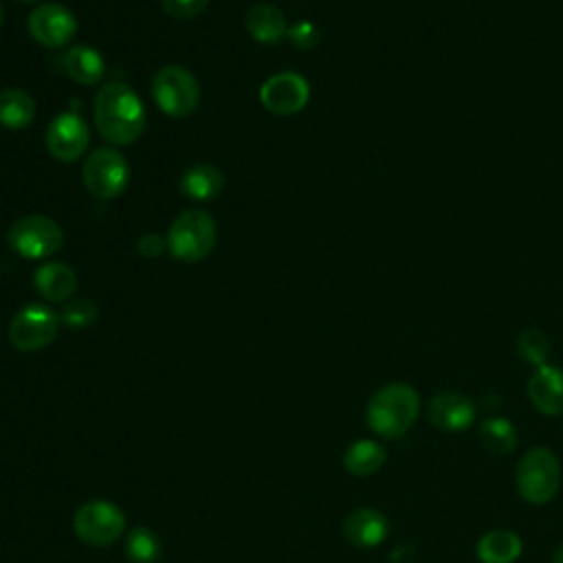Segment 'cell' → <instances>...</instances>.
<instances>
[{"label":"cell","instance_id":"6da1fadb","mask_svg":"<svg viewBox=\"0 0 563 563\" xmlns=\"http://www.w3.org/2000/svg\"><path fill=\"white\" fill-rule=\"evenodd\" d=\"M95 123L112 145H130L145 130V106L123 81H108L95 97Z\"/></svg>","mask_w":563,"mask_h":563},{"label":"cell","instance_id":"7a4b0ae2","mask_svg":"<svg viewBox=\"0 0 563 563\" xmlns=\"http://www.w3.org/2000/svg\"><path fill=\"white\" fill-rule=\"evenodd\" d=\"M420 413V396L409 383H387L372 394L365 407L367 427L383 440L402 438Z\"/></svg>","mask_w":563,"mask_h":563},{"label":"cell","instance_id":"3957f363","mask_svg":"<svg viewBox=\"0 0 563 563\" xmlns=\"http://www.w3.org/2000/svg\"><path fill=\"white\" fill-rule=\"evenodd\" d=\"M515 486L523 501L543 506L552 501L561 488V462L548 446L528 449L515 471Z\"/></svg>","mask_w":563,"mask_h":563},{"label":"cell","instance_id":"277c9868","mask_svg":"<svg viewBox=\"0 0 563 563\" xmlns=\"http://www.w3.org/2000/svg\"><path fill=\"white\" fill-rule=\"evenodd\" d=\"M216 220L205 209H185L167 229V251L178 262H200L216 246Z\"/></svg>","mask_w":563,"mask_h":563},{"label":"cell","instance_id":"5b68a950","mask_svg":"<svg viewBox=\"0 0 563 563\" xmlns=\"http://www.w3.org/2000/svg\"><path fill=\"white\" fill-rule=\"evenodd\" d=\"M152 97L161 112L180 119L198 108L200 86L191 70L178 64H167L152 79Z\"/></svg>","mask_w":563,"mask_h":563},{"label":"cell","instance_id":"8992f818","mask_svg":"<svg viewBox=\"0 0 563 563\" xmlns=\"http://www.w3.org/2000/svg\"><path fill=\"white\" fill-rule=\"evenodd\" d=\"M7 242L18 255L26 260H42L62 249L64 231L53 218L31 213V216L18 218L9 227Z\"/></svg>","mask_w":563,"mask_h":563},{"label":"cell","instance_id":"52a82bcc","mask_svg":"<svg viewBox=\"0 0 563 563\" xmlns=\"http://www.w3.org/2000/svg\"><path fill=\"white\" fill-rule=\"evenodd\" d=\"M81 180L86 189L101 200L123 194L130 180V167L125 156L114 147H97L84 161Z\"/></svg>","mask_w":563,"mask_h":563},{"label":"cell","instance_id":"ba28073f","mask_svg":"<svg viewBox=\"0 0 563 563\" xmlns=\"http://www.w3.org/2000/svg\"><path fill=\"white\" fill-rule=\"evenodd\" d=\"M75 534L95 548H106L114 543L125 530L123 510L106 499H92L77 508L73 517Z\"/></svg>","mask_w":563,"mask_h":563},{"label":"cell","instance_id":"9c48e42d","mask_svg":"<svg viewBox=\"0 0 563 563\" xmlns=\"http://www.w3.org/2000/svg\"><path fill=\"white\" fill-rule=\"evenodd\" d=\"M59 330V314L44 303L22 306L9 323V341L20 352H37L46 347Z\"/></svg>","mask_w":563,"mask_h":563},{"label":"cell","instance_id":"30bf717a","mask_svg":"<svg viewBox=\"0 0 563 563\" xmlns=\"http://www.w3.org/2000/svg\"><path fill=\"white\" fill-rule=\"evenodd\" d=\"M26 26L37 44L46 48H59L75 37L77 18L64 4L44 2L31 9Z\"/></svg>","mask_w":563,"mask_h":563},{"label":"cell","instance_id":"8fae6325","mask_svg":"<svg viewBox=\"0 0 563 563\" xmlns=\"http://www.w3.org/2000/svg\"><path fill=\"white\" fill-rule=\"evenodd\" d=\"M310 99V86L299 73H277L271 75L262 88H260V101L262 106L279 117L297 114L299 110L306 108Z\"/></svg>","mask_w":563,"mask_h":563},{"label":"cell","instance_id":"7c38bea8","mask_svg":"<svg viewBox=\"0 0 563 563\" xmlns=\"http://www.w3.org/2000/svg\"><path fill=\"white\" fill-rule=\"evenodd\" d=\"M46 150L62 163H73L90 145V130L86 121L77 112H62L57 114L44 134Z\"/></svg>","mask_w":563,"mask_h":563},{"label":"cell","instance_id":"4fadbf2b","mask_svg":"<svg viewBox=\"0 0 563 563\" xmlns=\"http://www.w3.org/2000/svg\"><path fill=\"white\" fill-rule=\"evenodd\" d=\"M427 418L435 429L446 433H457L473 427L477 418V407L466 394L440 391L429 400Z\"/></svg>","mask_w":563,"mask_h":563},{"label":"cell","instance_id":"5bb4252c","mask_svg":"<svg viewBox=\"0 0 563 563\" xmlns=\"http://www.w3.org/2000/svg\"><path fill=\"white\" fill-rule=\"evenodd\" d=\"M526 394L532 407L543 416L563 413V367L543 363L534 367L526 383Z\"/></svg>","mask_w":563,"mask_h":563},{"label":"cell","instance_id":"9a60e30c","mask_svg":"<svg viewBox=\"0 0 563 563\" xmlns=\"http://www.w3.org/2000/svg\"><path fill=\"white\" fill-rule=\"evenodd\" d=\"M389 534V519L385 512L372 506L352 510L343 521V537L358 550L378 548Z\"/></svg>","mask_w":563,"mask_h":563},{"label":"cell","instance_id":"2e32d148","mask_svg":"<svg viewBox=\"0 0 563 563\" xmlns=\"http://www.w3.org/2000/svg\"><path fill=\"white\" fill-rule=\"evenodd\" d=\"M249 35L260 44H277L288 35V22L279 7L271 2H257L246 11L244 18Z\"/></svg>","mask_w":563,"mask_h":563},{"label":"cell","instance_id":"e0dca14e","mask_svg":"<svg viewBox=\"0 0 563 563\" xmlns=\"http://www.w3.org/2000/svg\"><path fill=\"white\" fill-rule=\"evenodd\" d=\"M33 286L46 301H68L77 290V275L66 262H46L35 271Z\"/></svg>","mask_w":563,"mask_h":563},{"label":"cell","instance_id":"ac0fdd59","mask_svg":"<svg viewBox=\"0 0 563 563\" xmlns=\"http://www.w3.org/2000/svg\"><path fill=\"white\" fill-rule=\"evenodd\" d=\"M475 554L479 563H515L523 554V541L510 528H493L477 539Z\"/></svg>","mask_w":563,"mask_h":563},{"label":"cell","instance_id":"d6986e66","mask_svg":"<svg viewBox=\"0 0 563 563\" xmlns=\"http://www.w3.org/2000/svg\"><path fill=\"white\" fill-rule=\"evenodd\" d=\"M62 70L75 84L92 86L103 79L106 62L97 48H92L88 44H75V46L66 48V53L62 55Z\"/></svg>","mask_w":563,"mask_h":563},{"label":"cell","instance_id":"ffe728a7","mask_svg":"<svg viewBox=\"0 0 563 563\" xmlns=\"http://www.w3.org/2000/svg\"><path fill=\"white\" fill-rule=\"evenodd\" d=\"M387 462V449L378 440L361 438L354 440L343 453V466L350 475L369 477Z\"/></svg>","mask_w":563,"mask_h":563},{"label":"cell","instance_id":"44dd1931","mask_svg":"<svg viewBox=\"0 0 563 563\" xmlns=\"http://www.w3.org/2000/svg\"><path fill=\"white\" fill-rule=\"evenodd\" d=\"M224 187L222 172L211 163H196L180 176V191L191 200H213Z\"/></svg>","mask_w":563,"mask_h":563},{"label":"cell","instance_id":"7402d4cb","mask_svg":"<svg viewBox=\"0 0 563 563\" xmlns=\"http://www.w3.org/2000/svg\"><path fill=\"white\" fill-rule=\"evenodd\" d=\"M477 438H479V444L490 455H497V457L510 455L519 444L517 427L512 424V420L504 416H488L486 420H482L477 427Z\"/></svg>","mask_w":563,"mask_h":563},{"label":"cell","instance_id":"603a6c76","mask_svg":"<svg viewBox=\"0 0 563 563\" xmlns=\"http://www.w3.org/2000/svg\"><path fill=\"white\" fill-rule=\"evenodd\" d=\"M35 119V101L22 88L0 90V125L7 130H24Z\"/></svg>","mask_w":563,"mask_h":563},{"label":"cell","instance_id":"cb8c5ba5","mask_svg":"<svg viewBox=\"0 0 563 563\" xmlns=\"http://www.w3.org/2000/svg\"><path fill=\"white\" fill-rule=\"evenodd\" d=\"M161 554H163V545L154 530L145 526H136L128 532L125 556L130 563H156Z\"/></svg>","mask_w":563,"mask_h":563},{"label":"cell","instance_id":"d4e9b609","mask_svg":"<svg viewBox=\"0 0 563 563\" xmlns=\"http://www.w3.org/2000/svg\"><path fill=\"white\" fill-rule=\"evenodd\" d=\"M515 345H517V354H519L526 363H530V365H534V367L548 363V356H550V341H548V336H545L539 328H526V330H521L519 336H517V341H515Z\"/></svg>","mask_w":563,"mask_h":563},{"label":"cell","instance_id":"484cf974","mask_svg":"<svg viewBox=\"0 0 563 563\" xmlns=\"http://www.w3.org/2000/svg\"><path fill=\"white\" fill-rule=\"evenodd\" d=\"M95 319H97V306L88 297H77L66 301L59 312V321L73 330L88 328Z\"/></svg>","mask_w":563,"mask_h":563},{"label":"cell","instance_id":"4316f807","mask_svg":"<svg viewBox=\"0 0 563 563\" xmlns=\"http://www.w3.org/2000/svg\"><path fill=\"white\" fill-rule=\"evenodd\" d=\"M161 2H163L165 13L172 15V18H178V20L196 18L209 4V0H161Z\"/></svg>","mask_w":563,"mask_h":563},{"label":"cell","instance_id":"83f0119b","mask_svg":"<svg viewBox=\"0 0 563 563\" xmlns=\"http://www.w3.org/2000/svg\"><path fill=\"white\" fill-rule=\"evenodd\" d=\"M288 37L297 48H312L319 42V31L314 24L310 22H297L292 26H288Z\"/></svg>","mask_w":563,"mask_h":563},{"label":"cell","instance_id":"f1b7e54d","mask_svg":"<svg viewBox=\"0 0 563 563\" xmlns=\"http://www.w3.org/2000/svg\"><path fill=\"white\" fill-rule=\"evenodd\" d=\"M139 253L143 257H150V260H156L161 257L165 251H167V240L158 233H145L139 238Z\"/></svg>","mask_w":563,"mask_h":563},{"label":"cell","instance_id":"f546056e","mask_svg":"<svg viewBox=\"0 0 563 563\" xmlns=\"http://www.w3.org/2000/svg\"><path fill=\"white\" fill-rule=\"evenodd\" d=\"M552 563H563V543L554 550V554H552Z\"/></svg>","mask_w":563,"mask_h":563},{"label":"cell","instance_id":"4dcf8cb0","mask_svg":"<svg viewBox=\"0 0 563 563\" xmlns=\"http://www.w3.org/2000/svg\"><path fill=\"white\" fill-rule=\"evenodd\" d=\"M4 24V9H2V4H0V26Z\"/></svg>","mask_w":563,"mask_h":563},{"label":"cell","instance_id":"1f68e13d","mask_svg":"<svg viewBox=\"0 0 563 563\" xmlns=\"http://www.w3.org/2000/svg\"><path fill=\"white\" fill-rule=\"evenodd\" d=\"M18 2H35V0H18Z\"/></svg>","mask_w":563,"mask_h":563}]
</instances>
